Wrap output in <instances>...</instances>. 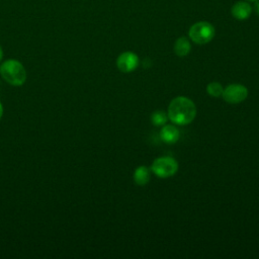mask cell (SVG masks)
Returning <instances> with one entry per match:
<instances>
[{
  "instance_id": "52a82bcc",
  "label": "cell",
  "mask_w": 259,
  "mask_h": 259,
  "mask_svg": "<svg viewBox=\"0 0 259 259\" xmlns=\"http://www.w3.org/2000/svg\"><path fill=\"white\" fill-rule=\"evenodd\" d=\"M180 137L178 128L172 124H166L160 131V138L166 144H175Z\"/></svg>"
},
{
  "instance_id": "8992f818",
  "label": "cell",
  "mask_w": 259,
  "mask_h": 259,
  "mask_svg": "<svg viewBox=\"0 0 259 259\" xmlns=\"http://www.w3.org/2000/svg\"><path fill=\"white\" fill-rule=\"evenodd\" d=\"M139 65V58L133 52H124L116 60V66L122 73L133 72Z\"/></svg>"
},
{
  "instance_id": "2e32d148",
  "label": "cell",
  "mask_w": 259,
  "mask_h": 259,
  "mask_svg": "<svg viewBox=\"0 0 259 259\" xmlns=\"http://www.w3.org/2000/svg\"><path fill=\"white\" fill-rule=\"evenodd\" d=\"M249 1H256V0H249Z\"/></svg>"
},
{
  "instance_id": "8fae6325",
  "label": "cell",
  "mask_w": 259,
  "mask_h": 259,
  "mask_svg": "<svg viewBox=\"0 0 259 259\" xmlns=\"http://www.w3.org/2000/svg\"><path fill=\"white\" fill-rule=\"evenodd\" d=\"M206 91L212 97H220L223 94L224 88L219 82H210L206 87Z\"/></svg>"
},
{
  "instance_id": "5b68a950",
  "label": "cell",
  "mask_w": 259,
  "mask_h": 259,
  "mask_svg": "<svg viewBox=\"0 0 259 259\" xmlns=\"http://www.w3.org/2000/svg\"><path fill=\"white\" fill-rule=\"evenodd\" d=\"M222 96L228 103L237 104L247 98L248 89L242 84H231L224 89Z\"/></svg>"
},
{
  "instance_id": "6da1fadb",
  "label": "cell",
  "mask_w": 259,
  "mask_h": 259,
  "mask_svg": "<svg viewBox=\"0 0 259 259\" xmlns=\"http://www.w3.org/2000/svg\"><path fill=\"white\" fill-rule=\"evenodd\" d=\"M195 115L196 106L194 102L185 96L175 97L168 106V117L175 124L186 125L194 119Z\"/></svg>"
},
{
  "instance_id": "ba28073f",
  "label": "cell",
  "mask_w": 259,
  "mask_h": 259,
  "mask_svg": "<svg viewBox=\"0 0 259 259\" xmlns=\"http://www.w3.org/2000/svg\"><path fill=\"white\" fill-rule=\"evenodd\" d=\"M252 8L247 2H237L232 7V14L236 19L244 20L251 14Z\"/></svg>"
},
{
  "instance_id": "3957f363",
  "label": "cell",
  "mask_w": 259,
  "mask_h": 259,
  "mask_svg": "<svg viewBox=\"0 0 259 259\" xmlns=\"http://www.w3.org/2000/svg\"><path fill=\"white\" fill-rule=\"evenodd\" d=\"M188 34L190 39L195 44L204 45L213 38L214 28L206 21H199L190 27Z\"/></svg>"
},
{
  "instance_id": "7a4b0ae2",
  "label": "cell",
  "mask_w": 259,
  "mask_h": 259,
  "mask_svg": "<svg viewBox=\"0 0 259 259\" xmlns=\"http://www.w3.org/2000/svg\"><path fill=\"white\" fill-rule=\"evenodd\" d=\"M2 78L11 85L19 86L25 82L26 72L22 64L16 60H8L0 67Z\"/></svg>"
},
{
  "instance_id": "7c38bea8",
  "label": "cell",
  "mask_w": 259,
  "mask_h": 259,
  "mask_svg": "<svg viewBox=\"0 0 259 259\" xmlns=\"http://www.w3.org/2000/svg\"><path fill=\"white\" fill-rule=\"evenodd\" d=\"M151 119H152V122L155 124V125H163L166 123L167 119H168V116L166 115V113L164 111H155L152 116H151Z\"/></svg>"
},
{
  "instance_id": "5bb4252c",
  "label": "cell",
  "mask_w": 259,
  "mask_h": 259,
  "mask_svg": "<svg viewBox=\"0 0 259 259\" xmlns=\"http://www.w3.org/2000/svg\"><path fill=\"white\" fill-rule=\"evenodd\" d=\"M2 113H3V107H2V104H1V102H0V118H1V116H2Z\"/></svg>"
},
{
  "instance_id": "4fadbf2b",
  "label": "cell",
  "mask_w": 259,
  "mask_h": 259,
  "mask_svg": "<svg viewBox=\"0 0 259 259\" xmlns=\"http://www.w3.org/2000/svg\"><path fill=\"white\" fill-rule=\"evenodd\" d=\"M255 9H256V11H257V13L259 14V2H257L256 4H255Z\"/></svg>"
},
{
  "instance_id": "9c48e42d",
  "label": "cell",
  "mask_w": 259,
  "mask_h": 259,
  "mask_svg": "<svg viewBox=\"0 0 259 259\" xmlns=\"http://www.w3.org/2000/svg\"><path fill=\"white\" fill-rule=\"evenodd\" d=\"M190 49H191V46H190V42L189 40L182 36V37H179L176 41H175V45H174V52L175 54L178 56V57H185L189 54L190 52Z\"/></svg>"
},
{
  "instance_id": "9a60e30c",
  "label": "cell",
  "mask_w": 259,
  "mask_h": 259,
  "mask_svg": "<svg viewBox=\"0 0 259 259\" xmlns=\"http://www.w3.org/2000/svg\"><path fill=\"white\" fill-rule=\"evenodd\" d=\"M2 57H3V52H2V49H1V47H0V60L2 59Z\"/></svg>"
},
{
  "instance_id": "277c9868",
  "label": "cell",
  "mask_w": 259,
  "mask_h": 259,
  "mask_svg": "<svg viewBox=\"0 0 259 259\" xmlns=\"http://www.w3.org/2000/svg\"><path fill=\"white\" fill-rule=\"evenodd\" d=\"M151 170L155 175L161 178H167L174 175L178 170L177 161L169 156L159 157L154 160Z\"/></svg>"
},
{
  "instance_id": "30bf717a",
  "label": "cell",
  "mask_w": 259,
  "mask_h": 259,
  "mask_svg": "<svg viewBox=\"0 0 259 259\" xmlns=\"http://www.w3.org/2000/svg\"><path fill=\"white\" fill-rule=\"evenodd\" d=\"M134 180L138 185H146L150 181V170L146 166L138 167L134 172Z\"/></svg>"
}]
</instances>
